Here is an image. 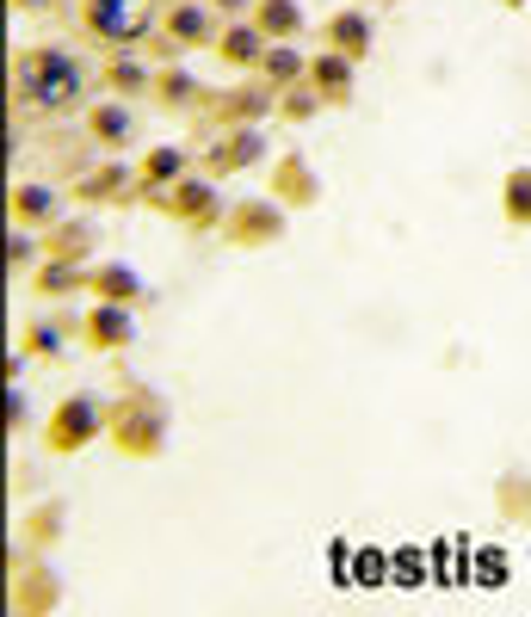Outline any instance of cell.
<instances>
[{
	"label": "cell",
	"instance_id": "obj_1",
	"mask_svg": "<svg viewBox=\"0 0 531 617\" xmlns=\"http://www.w3.org/2000/svg\"><path fill=\"white\" fill-rule=\"evenodd\" d=\"M19 99L31 112H68L87 99V68L75 50H38L19 62Z\"/></svg>",
	"mask_w": 531,
	"mask_h": 617
},
{
	"label": "cell",
	"instance_id": "obj_2",
	"mask_svg": "<svg viewBox=\"0 0 531 617\" xmlns=\"http://www.w3.org/2000/svg\"><path fill=\"white\" fill-rule=\"evenodd\" d=\"M87 25L112 44H136L155 25V7L149 0H87Z\"/></svg>",
	"mask_w": 531,
	"mask_h": 617
},
{
	"label": "cell",
	"instance_id": "obj_3",
	"mask_svg": "<svg viewBox=\"0 0 531 617\" xmlns=\"http://www.w3.org/2000/svg\"><path fill=\"white\" fill-rule=\"evenodd\" d=\"M93 426H99V408H93V402H68V408L56 414V426H50V439H56V445H81V439H93Z\"/></svg>",
	"mask_w": 531,
	"mask_h": 617
},
{
	"label": "cell",
	"instance_id": "obj_4",
	"mask_svg": "<svg viewBox=\"0 0 531 617\" xmlns=\"http://www.w3.org/2000/svg\"><path fill=\"white\" fill-rule=\"evenodd\" d=\"M334 44H340L346 56H359V50H371V25H365L359 13H340V19H334Z\"/></svg>",
	"mask_w": 531,
	"mask_h": 617
},
{
	"label": "cell",
	"instance_id": "obj_5",
	"mask_svg": "<svg viewBox=\"0 0 531 617\" xmlns=\"http://www.w3.org/2000/svg\"><path fill=\"white\" fill-rule=\"evenodd\" d=\"M167 31H173V38H180V44H198L204 31H210V19H204V7H180V13L167 19Z\"/></svg>",
	"mask_w": 531,
	"mask_h": 617
},
{
	"label": "cell",
	"instance_id": "obj_6",
	"mask_svg": "<svg viewBox=\"0 0 531 617\" xmlns=\"http://www.w3.org/2000/svg\"><path fill=\"white\" fill-rule=\"evenodd\" d=\"M260 25H266V31H278V38H291V31L303 25V13L291 7V0H266V13H260Z\"/></svg>",
	"mask_w": 531,
	"mask_h": 617
},
{
	"label": "cell",
	"instance_id": "obj_7",
	"mask_svg": "<svg viewBox=\"0 0 531 617\" xmlns=\"http://www.w3.org/2000/svg\"><path fill=\"white\" fill-rule=\"evenodd\" d=\"M223 56H229V62H254V56H260V31H254V25H235L229 38H223Z\"/></svg>",
	"mask_w": 531,
	"mask_h": 617
},
{
	"label": "cell",
	"instance_id": "obj_8",
	"mask_svg": "<svg viewBox=\"0 0 531 617\" xmlns=\"http://www.w3.org/2000/svg\"><path fill=\"white\" fill-rule=\"evenodd\" d=\"M507 216H513V223H531V173L507 179Z\"/></svg>",
	"mask_w": 531,
	"mask_h": 617
},
{
	"label": "cell",
	"instance_id": "obj_9",
	"mask_svg": "<svg viewBox=\"0 0 531 617\" xmlns=\"http://www.w3.org/2000/svg\"><path fill=\"white\" fill-rule=\"evenodd\" d=\"M93 340H105V346H118V340H130V321H124L118 309H99V315H93Z\"/></svg>",
	"mask_w": 531,
	"mask_h": 617
},
{
	"label": "cell",
	"instance_id": "obj_10",
	"mask_svg": "<svg viewBox=\"0 0 531 617\" xmlns=\"http://www.w3.org/2000/svg\"><path fill=\"white\" fill-rule=\"evenodd\" d=\"M93 124H99V136H112V142H124V136H130V118L118 112V105H99Z\"/></svg>",
	"mask_w": 531,
	"mask_h": 617
},
{
	"label": "cell",
	"instance_id": "obj_11",
	"mask_svg": "<svg viewBox=\"0 0 531 617\" xmlns=\"http://www.w3.org/2000/svg\"><path fill=\"white\" fill-rule=\"evenodd\" d=\"M50 204H56V198H50L44 186H19V216H50Z\"/></svg>",
	"mask_w": 531,
	"mask_h": 617
},
{
	"label": "cell",
	"instance_id": "obj_12",
	"mask_svg": "<svg viewBox=\"0 0 531 617\" xmlns=\"http://www.w3.org/2000/svg\"><path fill=\"white\" fill-rule=\"evenodd\" d=\"M99 290H112V297H136V272H124V266L99 272Z\"/></svg>",
	"mask_w": 531,
	"mask_h": 617
},
{
	"label": "cell",
	"instance_id": "obj_13",
	"mask_svg": "<svg viewBox=\"0 0 531 617\" xmlns=\"http://www.w3.org/2000/svg\"><path fill=\"white\" fill-rule=\"evenodd\" d=\"M266 68H272L278 81H291V75H303V56H297V50H272V56H266Z\"/></svg>",
	"mask_w": 531,
	"mask_h": 617
},
{
	"label": "cell",
	"instance_id": "obj_14",
	"mask_svg": "<svg viewBox=\"0 0 531 617\" xmlns=\"http://www.w3.org/2000/svg\"><path fill=\"white\" fill-rule=\"evenodd\" d=\"M315 81H322V87H346V56H322V62H315Z\"/></svg>",
	"mask_w": 531,
	"mask_h": 617
},
{
	"label": "cell",
	"instance_id": "obj_15",
	"mask_svg": "<svg viewBox=\"0 0 531 617\" xmlns=\"http://www.w3.org/2000/svg\"><path fill=\"white\" fill-rule=\"evenodd\" d=\"M149 173H155V179H173V173H180V149H161V155H149Z\"/></svg>",
	"mask_w": 531,
	"mask_h": 617
},
{
	"label": "cell",
	"instance_id": "obj_16",
	"mask_svg": "<svg viewBox=\"0 0 531 617\" xmlns=\"http://www.w3.org/2000/svg\"><path fill=\"white\" fill-rule=\"evenodd\" d=\"M180 204H192V210H204V204H210V192H204V186H186V192H180Z\"/></svg>",
	"mask_w": 531,
	"mask_h": 617
},
{
	"label": "cell",
	"instance_id": "obj_17",
	"mask_svg": "<svg viewBox=\"0 0 531 617\" xmlns=\"http://www.w3.org/2000/svg\"><path fill=\"white\" fill-rule=\"evenodd\" d=\"M217 7H229V13H241V7H247V0H217Z\"/></svg>",
	"mask_w": 531,
	"mask_h": 617
},
{
	"label": "cell",
	"instance_id": "obj_18",
	"mask_svg": "<svg viewBox=\"0 0 531 617\" xmlns=\"http://www.w3.org/2000/svg\"><path fill=\"white\" fill-rule=\"evenodd\" d=\"M19 7H44V0H19Z\"/></svg>",
	"mask_w": 531,
	"mask_h": 617
}]
</instances>
